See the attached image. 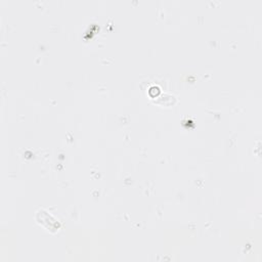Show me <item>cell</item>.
Here are the masks:
<instances>
[{
    "label": "cell",
    "instance_id": "1",
    "mask_svg": "<svg viewBox=\"0 0 262 262\" xmlns=\"http://www.w3.org/2000/svg\"><path fill=\"white\" fill-rule=\"evenodd\" d=\"M36 220L39 224L43 225L51 231H57L60 228L59 221L45 210H39L36 214Z\"/></svg>",
    "mask_w": 262,
    "mask_h": 262
}]
</instances>
